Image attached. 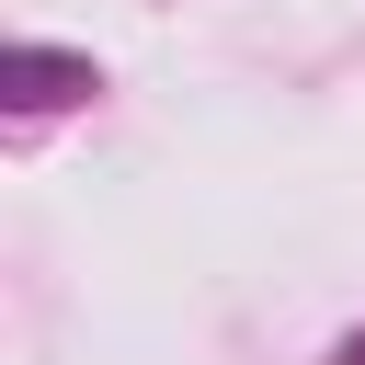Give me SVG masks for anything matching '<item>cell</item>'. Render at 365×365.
<instances>
[{
    "mask_svg": "<svg viewBox=\"0 0 365 365\" xmlns=\"http://www.w3.org/2000/svg\"><path fill=\"white\" fill-rule=\"evenodd\" d=\"M91 91V57H57V46H11V103H80Z\"/></svg>",
    "mask_w": 365,
    "mask_h": 365,
    "instance_id": "6da1fadb",
    "label": "cell"
}]
</instances>
